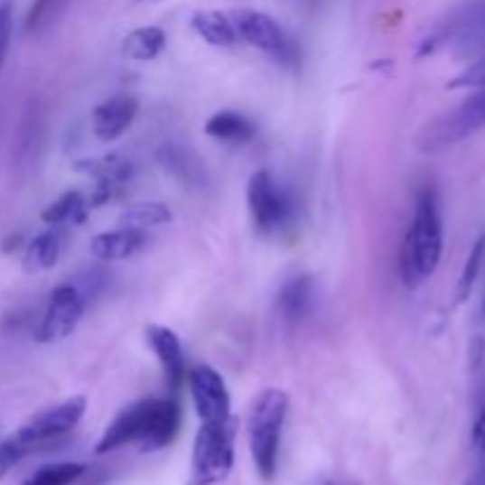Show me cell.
Wrapping results in <instances>:
<instances>
[{"mask_svg": "<svg viewBox=\"0 0 485 485\" xmlns=\"http://www.w3.org/2000/svg\"><path fill=\"white\" fill-rule=\"evenodd\" d=\"M286 412H289V396L282 388H263L249 407L247 438H249L256 473L263 480H273L277 476Z\"/></svg>", "mask_w": 485, "mask_h": 485, "instance_id": "3", "label": "cell"}, {"mask_svg": "<svg viewBox=\"0 0 485 485\" xmlns=\"http://www.w3.org/2000/svg\"><path fill=\"white\" fill-rule=\"evenodd\" d=\"M483 315H485V299H483Z\"/></svg>", "mask_w": 485, "mask_h": 485, "instance_id": "31", "label": "cell"}, {"mask_svg": "<svg viewBox=\"0 0 485 485\" xmlns=\"http://www.w3.org/2000/svg\"><path fill=\"white\" fill-rule=\"evenodd\" d=\"M86 467L79 462H55L48 467H41L33 476L24 480V485H71L81 479Z\"/></svg>", "mask_w": 485, "mask_h": 485, "instance_id": "24", "label": "cell"}, {"mask_svg": "<svg viewBox=\"0 0 485 485\" xmlns=\"http://www.w3.org/2000/svg\"><path fill=\"white\" fill-rule=\"evenodd\" d=\"M26 454H32V450L26 448L24 443L19 441L17 434L7 435L5 441L0 443V480L5 479L7 473L13 471L19 462L24 460Z\"/></svg>", "mask_w": 485, "mask_h": 485, "instance_id": "26", "label": "cell"}, {"mask_svg": "<svg viewBox=\"0 0 485 485\" xmlns=\"http://www.w3.org/2000/svg\"><path fill=\"white\" fill-rule=\"evenodd\" d=\"M90 211V201L88 194L79 192V190H69V192L60 194L52 204H48L41 213L43 223L51 228H60V225H81Z\"/></svg>", "mask_w": 485, "mask_h": 485, "instance_id": "18", "label": "cell"}, {"mask_svg": "<svg viewBox=\"0 0 485 485\" xmlns=\"http://www.w3.org/2000/svg\"><path fill=\"white\" fill-rule=\"evenodd\" d=\"M485 126V88L473 98H469L464 105L454 107L452 112L443 114L435 121H431L419 135L422 150L434 152L450 147V145L460 143L471 133Z\"/></svg>", "mask_w": 485, "mask_h": 485, "instance_id": "7", "label": "cell"}, {"mask_svg": "<svg viewBox=\"0 0 485 485\" xmlns=\"http://www.w3.org/2000/svg\"><path fill=\"white\" fill-rule=\"evenodd\" d=\"M88 407L86 396H71V398L62 400V403L52 405L48 410L38 412L33 415L24 426H19L14 434L22 443H24L26 448L38 450L45 443L57 441V438H62L67 435L69 431H74L79 426V422L83 419Z\"/></svg>", "mask_w": 485, "mask_h": 485, "instance_id": "9", "label": "cell"}, {"mask_svg": "<svg viewBox=\"0 0 485 485\" xmlns=\"http://www.w3.org/2000/svg\"><path fill=\"white\" fill-rule=\"evenodd\" d=\"M448 88H485V55L454 76Z\"/></svg>", "mask_w": 485, "mask_h": 485, "instance_id": "28", "label": "cell"}, {"mask_svg": "<svg viewBox=\"0 0 485 485\" xmlns=\"http://www.w3.org/2000/svg\"><path fill=\"white\" fill-rule=\"evenodd\" d=\"M235 467V419L201 422L194 435L187 485H218Z\"/></svg>", "mask_w": 485, "mask_h": 485, "instance_id": "4", "label": "cell"}, {"mask_svg": "<svg viewBox=\"0 0 485 485\" xmlns=\"http://www.w3.org/2000/svg\"><path fill=\"white\" fill-rule=\"evenodd\" d=\"M150 3H159V0H150Z\"/></svg>", "mask_w": 485, "mask_h": 485, "instance_id": "33", "label": "cell"}, {"mask_svg": "<svg viewBox=\"0 0 485 485\" xmlns=\"http://www.w3.org/2000/svg\"><path fill=\"white\" fill-rule=\"evenodd\" d=\"M485 261V235H480L476 242H473L471 251L467 256V263L462 268L460 282H457V289H454V301L457 303H464V301L471 296L473 286H476V280H479L480 268H483Z\"/></svg>", "mask_w": 485, "mask_h": 485, "instance_id": "23", "label": "cell"}, {"mask_svg": "<svg viewBox=\"0 0 485 485\" xmlns=\"http://www.w3.org/2000/svg\"><path fill=\"white\" fill-rule=\"evenodd\" d=\"M315 299V284L308 275H294L277 292V312L282 322L299 324L311 312Z\"/></svg>", "mask_w": 485, "mask_h": 485, "instance_id": "15", "label": "cell"}, {"mask_svg": "<svg viewBox=\"0 0 485 485\" xmlns=\"http://www.w3.org/2000/svg\"><path fill=\"white\" fill-rule=\"evenodd\" d=\"M60 256H62V235L57 232V228H51L26 244L24 268L29 273H43V270L55 268Z\"/></svg>", "mask_w": 485, "mask_h": 485, "instance_id": "19", "label": "cell"}, {"mask_svg": "<svg viewBox=\"0 0 485 485\" xmlns=\"http://www.w3.org/2000/svg\"><path fill=\"white\" fill-rule=\"evenodd\" d=\"M147 244V232L135 230V228H126L118 225L117 230H107L93 237L90 251L98 261H126L135 256L137 251L145 249Z\"/></svg>", "mask_w": 485, "mask_h": 485, "instance_id": "14", "label": "cell"}, {"mask_svg": "<svg viewBox=\"0 0 485 485\" xmlns=\"http://www.w3.org/2000/svg\"><path fill=\"white\" fill-rule=\"evenodd\" d=\"M181 405L173 398L135 400L109 422L95 445V452L107 454L124 445H137L143 452H156L173 443L181 429Z\"/></svg>", "mask_w": 485, "mask_h": 485, "instance_id": "1", "label": "cell"}, {"mask_svg": "<svg viewBox=\"0 0 485 485\" xmlns=\"http://www.w3.org/2000/svg\"><path fill=\"white\" fill-rule=\"evenodd\" d=\"M67 3L69 0H33L24 19L26 33L45 32V29H48V26H51L52 22L62 14Z\"/></svg>", "mask_w": 485, "mask_h": 485, "instance_id": "25", "label": "cell"}, {"mask_svg": "<svg viewBox=\"0 0 485 485\" xmlns=\"http://www.w3.org/2000/svg\"><path fill=\"white\" fill-rule=\"evenodd\" d=\"M76 171L93 178V192L88 194L90 209L102 206L112 200L117 190L133 178V163L118 154H102L93 159H83L76 163Z\"/></svg>", "mask_w": 485, "mask_h": 485, "instance_id": "11", "label": "cell"}, {"mask_svg": "<svg viewBox=\"0 0 485 485\" xmlns=\"http://www.w3.org/2000/svg\"><path fill=\"white\" fill-rule=\"evenodd\" d=\"M86 294L76 286V282H62L51 292L45 312L36 330L38 343H57L71 336L79 327L86 311Z\"/></svg>", "mask_w": 485, "mask_h": 485, "instance_id": "8", "label": "cell"}, {"mask_svg": "<svg viewBox=\"0 0 485 485\" xmlns=\"http://www.w3.org/2000/svg\"><path fill=\"white\" fill-rule=\"evenodd\" d=\"M190 396L200 422H223L232 417V400L223 374L211 365H197L187 374Z\"/></svg>", "mask_w": 485, "mask_h": 485, "instance_id": "10", "label": "cell"}, {"mask_svg": "<svg viewBox=\"0 0 485 485\" xmlns=\"http://www.w3.org/2000/svg\"><path fill=\"white\" fill-rule=\"evenodd\" d=\"M320 485H334V483H320Z\"/></svg>", "mask_w": 485, "mask_h": 485, "instance_id": "32", "label": "cell"}, {"mask_svg": "<svg viewBox=\"0 0 485 485\" xmlns=\"http://www.w3.org/2000/svg\"><path fill=\"white\" fill-rule=\"evenodd\" d=\"M471 443L480 454H485V405L479 410V415H476V422H473Z\"/></svg>", "mask_w": 485, "mask_h": 485, "instance_id": "29", "label": "cell"}, {"mask_svg": "<svg viewBox=\"0 0 485 485\" xmlns=\"http://www.w3.org/2000/svg\"><path fill=\"white\" fill-rule=\"evenodd\" d=\"M13 43V0H0V69Z\"/></svg>", "mask_w": 485, "mask_h": 485, "instance_id": "27", "label": "cell"}, {"mask_svg": "<svg viewBox=\"0 0 485 485\" xmlns=\"http://www.w3.org/2000/svg\"><path fill=\"white\" fill-rule=\"evenodd\" d=\"M166 48V32L162 26H140L133 29L121 43V52L135 62H150L162 55Z\"/></svg>", "mask_w": 485, "mask_h": 485, "instance_id": "20", "label": "cell"}, {"mask_svg": "<svg viewBox=\"0 0 485 485\" xmlns=\"http://www.w3.org/2000/svg\"><path fill=\"white\" fill-rule=\"evenodd\" d=\"M443 258V218L434 187L419 190L410 228L400 247V277L405 286H419L435 273Z\"/></svg>", "mask_w": 485, "mask_h": 485, "instance_id": "2", "label": "cell"}, {"mask_svg": "<svg viewBox=\"0 0 485 485\" xmlns=\"http://www.w3.org/2000/svg\"><path fill=\"white\" fill-rule=\"evenodd\" d=\"M464 485H485V464L479 469V471H473Z\"/></svg>", "mask_w": 485, "mask_h": 485, "instance_id": "30", "label": "cell"}, {"mask_svg": "<svg viewBox=\"0 0 485 485\" xmlns=\"http://www.w3.org/2000/svg\"><path fill=\"white\" fill-rule=\"evenodd\" d=\"M173 220V211L162 201H135V204L126 206L118 223L126 228H135V230H150V228H159Z\"/></svg>", "mask_w": 485, "mask_h": 485, "instance_id": "22", "label": "cell"}, {"mask_svg": "<svg viewBox=\"0 0 485 485\" xmlns=\"http://www.w3.org/2000/svg\"><path fill=\"white\" fill-rule=\"evenodd\" d=\"M145 339L150 343L152 353L156 355V360L162 365L163 379H166L168 388L173 393H178L182 388V384L187 381V369H185V350H182V343L178 339L171 327L166 324H150L145 330Z\"/></svg>", "mask_w": 485, "mask_h": 485, "instance_id": "12", "label": "cell"}, {"mask_svg": "<svg viewBox=\"0 0 485 485\" xmlns=\"http://www.w3.org/2000/svg\"><path fill=\"white\" fill-rule=\"evenodd\" d=\"M137 100L133 95H114L100 102L90 114V128L100 143H114L133 126L137 117Z\"/></svg>", "mask_w": 485, "mask_h": 485, "instance_id": "13", "label": "cell"}, {"mask_svg": "<svg viewBox=\"0 0 485 485\" xmlns=\"http://www.w3.org/2000/svg\"><path fill=\"white\" fill-rule=\"evenodd\" d=\"M159 163H162L163 171L173 175L175 181L187 182V185H200L201 175H204L197 156L181 145H163L162 152H159Z\"/></svg>", "mask_w": 485, "mask_h": 485, "instance_id": "21", "label": "cell"}, {"mask_svg": "<svg viewBox=\"0 0 485 485\" xmlns=\"http://www.w3.org/2000/svg\"><path fill=\"white\" fill-rule=\"evenodd\" d=\"M247 201L256 230L263 237H280L294 225L296 206L292 194L277 182L268 168L256 171L247 185Z\"/></svg>", "mask_w": 485, "mask_h": 485, "instance_id": "5", "label": "cell"}, {"mask_svg": "<svg viewBox=\"0 0 485 485\" xmlns=\"http://www.w3.org/2000/svg\"><path fill=\"white\" fill-rule=\"evenodd\" d=\"M230 17L239 41H247L251 48L275 60L277 64H284V67L296 64V60H299L296 45L292 43V38L286 36L284 29L270 14L244 7V10H235Z\"/></svg>", "mask_w": 485, "mask_h": 485, "instance_id": "6", "label": "cell"}, {"mask_svg": "<svg viewBox=\"0 0 485 485\" xmlns=\"http://www.w3.org/2000/svg\"><path fill=\"white\" fill-rule=\"evenodd\" d=\"M190 24H192L194 33L204 43L213 45V48H232L239 41L230 14L218 13V10H200V13H194Z\"/></svg>", "mask_w": 485, "mask_h": 485, "instance_id": "17", "label": "cell"}, {"mask_svg": "<svg viewBox=\"0 0 485 485\" xmlns=\"http://www.w3.org/2000/svg\"><path fill=\"white\" fill-rule=\"evenodd\" d=\"M206 135L228 145H247L256 137V126L249 117H244L232 109H220L209 117L204 126Z\"/></svg>", "mask_w": 485, "mask_h": 485, "instance_id": "16", "label": "cell"}]
</instances>
